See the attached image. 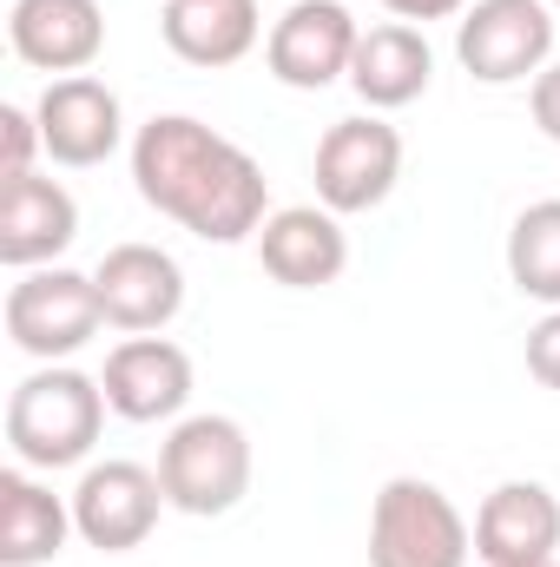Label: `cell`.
Here are the masks:
<instances>
[{
  "instance_id": "cell-24",
  "label": "cell",
  "mask_w": 560,
  "mask_h": 567,
  "mask_svg": "<svg viewBox=\"0 0 560 567\" xmlns=\"http://www.w3.org/2000/svg\"><path fill=\"white\" fill-rule=\"evenodd\" d=\"M383 7H390V13H396V20H409V27H428V20H462V13H468V0H383Z\"/></svg>"
},
{
  "instance_id": "cell-11",
  "label": "cell",
  "mask_w": 560,
  "mask_h": 567,
  "mask_svg": "<svg viewBox=\"0 0 560 567\" xmlns=\"http://www.w3.org/2000/svg\"><path fill=\"white\" fill-rule=\"evenodd\" d=\"M93 284H100V310L113 330L126 337H158L178 310H185V265L145 238H126L113 245L100 265H93Z\"/></svg>"
},
{
  "instance_id": "cell-6",
  "label": "cell",
  "mask_w": 560,
  "mask_h": 567,
  "mask_svg": "<svg viewBox=\"0 0 560 567\" xmlns=\"http://www.w3.org/2000/svg\"><path fill=\"white\" fill-rule=\"evenodd\" d=\"M554 7L548 0H468L455 20V60L481 86H535L554 66Z\"/></svg>"
},
{
  "instance_id": "cell-15",
  "label": "cell",
  "mask_w": 560,
  "mask_h": 567,
  "mask_svg": "<svg viewBox=\"0 0 560 567\" xmlns=\"http://www.w3.org/2000/svg\"><path fill=\"white\" fill-rule=\"evenodd\" d=\"M258 265L283 290H323L350 271V231L330 205H283L258 231Z\"/></svg>"
},
{
  "instance_id": "cell-3",
  "label": "cell",
  "mask_w": 560,
  "mask_h": 567,
  "mask_svg": "<svg viewBox=\"0 0 560 567\" xmlns=\"http://www.w3.org/2000/svg\"><path fill=\"white\" fill-rule=\"evenodd\" d=\"M251 435L238 416H178L172 435L158 442V482L178 515L218 522L251 495Z\"/></svg>"
},
{
  "instance_id": "cell-8",
  "label": "cell",
  "mask_w": 560,
  "mask_h": 567,
  "mask_svg": "<svg viewBox=\"0 0 560 567\" xmlns=\"http://www.w3.org/2000/svg\"><path fill=\"white\" fill-rule=\"evenodd\" d=\"M66 502H73V535L86 548H100V555L145 548L158 515L172 508L158 468H145V462H86V475H80V488Z\"/></svg>"
},
{
  "instance_id": "cell-23",
  "label": "cell",
  "mask_w": 560,
  "mask_h": 567,
  "mask_svg": "<svg viewBox=\"0 0 560 567\" xmlns=\"http://www.w3.org/2000/svg\"><path fill=\"white\" fill-rule=\"evenodd\" d=\"M528 113H535L541 140L560 145V60L548 66V73H535V86H528Z\"/></svg>"
},
{
  "instance_id": "cell-12",
  "label": "cell",
  "mask_w": 560,
  "mask_h": 567,
  "mask_svg": "<svg viewBox=\"0 0 560 567\" xmlns=\"http://www.w3.org/2000/svg\"><path fill=\"white\" fill-rule=\"evenodd\" d=\"M106 410L126 423H178L191 403V357L172 337H126L100 370Z\"/></svg>"
},
{
  "instance_id": "cell-21",
  "label": "cell",
  "mask_w": 560,
  "mask_h": 567,
  "mask_svg": "<svg viewBox=\"0 0 560 567\" xmlns=\"http://www.w3.org/2000/svg\"><path fill=\"white\" fill-rule=\"evenodd\" d=\"M40 152H46L40 120H33L27 106H0V178H27Z\"/></svg>"
},
{
  "instance_id": "cell-5",
  "label": "cell",
  "mask_w": 560,
  "mask_h": 567,
  "mask_svg": "<svg viewBox=\"0 0 560 567\" xmlns=\"http://www.w3.org/2000/svg\"><path fill=\"white\" fill-rule=\"evenodd\" d=\"M475 528L448 502V488L396 475L370 502V567H468Z\"/></svg>"
},
{
  "instance_id": "cell-4",
  "label": "cell",
  "mask_w": 560,
  "mask_h": 567,
  "mask_svg": "<svg viewBox=\"0 0 560 567\" xmlns=\"http://www.w3.org/2000/svg\"><path fill=\"white\" fill-rule=\"evenodd\" d=\"M0 323H7V337H13L20 357H33V363H66V357H80V350L106 330L100 284H93V271H73V265L20 271V278L7 284Z\"/></svg>"
},
{
  "instance_id": "cell-1",
  "label": "cell",
  "mask_w": 560,
  "mask_h": 567,
  "mask_svg": "<svg viewBox=\"0 0 560 567\" xmlns=\"http://www.w3.org/2000/svg\"><path fill=\"white\" fill-rule=\"evenodd\" d=\"M133 185L158 218L205 245H245L271 218L265 165L191 113H158L133 133Z\"/></svg>"
},
{
  "instance_id": "cell-25",
  "label": "cell",
  "mask_w": 560,
  "mask_h": 567,
  "mask_svg": "<svg viewBox=\"0 0 560 567\" xmlns=\"http://www.w3.org/2000/svg\"><path fill=\"white\" fill-rule=\"evenodd\" d=\"M535 567H560V561H535Z\"/></svg>"
},
{
  "instance_id": "cell-16",
  "label": "cell",
  "mask_w": 560,
  "mask_h": 567,
  "mask_svg": "<svg viewBox=\"0 0 560 567\" xmlns=\"http://www.w3.org/2000/svg\"><path fill=\"white\" fill-rule=\"evenodd\" d=\"M80 238V205L60 178H0V265L7 271H40L60 265V251Z\"/></svg>"
},
{
  "instance_id": "cell-20",
  "label": "cell",
  "mask_w": 560,
  "mask_h": 567,
  "mask_svg": "<svg viewBox=\"0 0 560 567\" xmlns=\"http://www.w3.org/2000/svg\"><path fill=\"white\" fill-rule=\"evenodd\" d=\"M508 284L560 310V198H535L508 225Z\"/></svg>"
},
{
  "instance_id": "cell-19",
  "label": "cell",
  "mask_w": 560,
  "mask_h": 567,
  "mask_svg": "<svg viewBox=\"0 0 560 567\" xmlns=\"http://www.w3.org/2000/svg\"><path fill=\"white\" fill-rule=\"evenodd\" d=\"M73 535V502H60L33 468H0V567H46Z\"/></svg>"
},
{
  "instance_id": "cell-10",
  "label": "cell",
  "mask_w": 560,
  "mask_h": 567,
  "mask_svg": "<svg viewBox=\"0 0 560 567\" xmlns=\"http://www.w3.org/2000/svg\"><path fill=\"white\" fill-rule=\"evenodd\" d=\"M33 120H40L46 158L66 165V172L106 165V158L126 145V106H120V93H113L106 80H93V73L46 80V93L33 100Z\"/></svg>"
},
{
  "instance_id": "cell-13",
  "label": "cell",
  "mask_w": 560,
  "mask_h": 567,
  "mask_svg": "<svg viewBox=\"0 0 560 567\" xmlns=\"http://www.w3.org/2000/svg\"><path fill=\"white\" fill-rule=\"evenodd\" d=\"M560 548V495L535 475H515L501 488H488V502L475 508V555L481 567H535L554 561Z\"/></svg>"
},
{
  "instance_id": "cell-26",
  "label": "cell",
  "mask_w": 560,
  "mask_h": 567,
  "mask_svg": "<svg viewBox=\"0 0 560 567\" xmlns=\"http://www.w3.org/2000/svg\"><path fill=\"white\" fill-rule=\"evenodd\" d=\"M548 7H554V13H560V0H548Z\"/></svg>"
},
{
  "instance_id": "cell-17",
  "label": "cell",
  "mask_w": 560,
  "mask_h": 567,
  "mask_svg": "<svg viewBox=\"0 0 560 567\" xmlns=\"http://www.w3.org/2000/svg\"><path fill=\"white\" fill-rule=\"evenodd\" d=\"M435 80V47L428 33L409 20H383V27H363L356 40V60H350V93L370 106V113H403L416 106Z\"/></svg>"
},
{
  "instance_id": "cell-2",
  "label": "cell",
  "mask_w": 560,
  "mask_h": 567,
  "mask_svg": "<svg viewBox=\"0 0 560 567\" xmlns=\"http://www.w3.org/2000/svg\"><path fill=\"white\" fill-rule=\"evenodd\" d=\"M100 429H106V390H100V377H86L73 363H40L7 396V449L33 475L80 468L100 449Z\"/></svg>"
},
{
  "instance_id": "cell-14",
  "label": "cell",
  "mask_w": 560,
  "mask_h": 567,
  "mask_svg": "<svg viewBox=\"0 0 560 567\" xmlns=\"http://www.w3.org/2000/svg\"><path fill=\"white\" fill-rule=\"evenodd\" d=\"M7 47L20 66L66 80L106 53V13H100V0H13Z\"/></svg>"
},
{
  "instance_id": "cell-9",
  "label": "cell",
  "mask_w": 560,
  "mask_h": 567,
  "mask_svg": "<svg viewBox=\"0 0 560 567\" xmlns=\"http://www.w3.org/2000/svg\"><path fill=\"white\" fill-rule=\"evenodd\" d=\"M356 40H363V27L343 0H290L265 33V66L290 93H323V86L350 80Z\"/></svg>"
},
{
  "instance_id": "cell-18",
  "label": "cell",
  "mask_w": 560,
  "mask_h": 567,
  "mask_svg": "<svg viewBox=\"0 0 560 567\" xmlns=\"http://www.w3.org/2000/svg\"><path fill=\"white\" fill-rule=\"evenodd\" d=\"M158 33L185 66L218 73V66H238L265 40V13L258 0H165Z\"/></svg>"
},
{
  "instance_id": "cell-7",
  "label": "cell",
  "mask_w": 560,
  "mask_h": 567,
  "mask_svg": "<svg viewBox=\"0 0 560 567\" xmlns=\"http://www.w3.org/2000/svg\"><path fill=\"white\" fill-rule=\"evenodd\" d=\"M317 205H330L336 218H356V212H376L396 178H403V133L383 120V113H356V120H336L323 140H317Z\"/></svg>"
},
{
  "instance_id": "cell-22",
  "label": "cell",
  "mask_w": 560,
  "mask_h": 567,
  "mask_svg": "<svg viewBox=\"0 0 560 567\" xmlns=\"http://www.w3.org/2000/svg\"><path fill=\"white\" fill-rule=\"evenodd\" d=\"M528 377L541 390H560V310H548L535 330H528Z\"/></svg>"
}]
</instances>
